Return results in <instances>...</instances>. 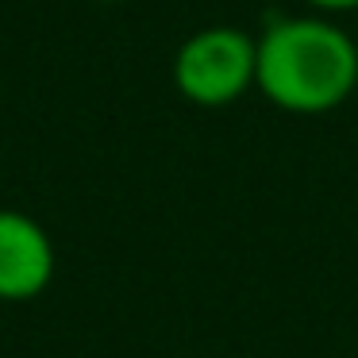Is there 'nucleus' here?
I'll use <instances>...</instances> for the list:
<instances>
[{
	"label": "nucleus",
	"mask_w": 358,
	"mask_h": 358,
	"mask_svg": "<svg viewBox=\"0 0 358 358\" xmlns=\"http://www.w3.org/2000/svg\"><path fill=\"white\" fill-rule=\"evenodd\" d=\"M255 89L289 116H324L358 89V43L331 16H278L258 35Z\"/></svg>",
	"instance_id": "1"
},
{
	"label": "nucleus",
	"mask_w": 358,
	"mask_h": 358,
	"mask_svg": "<svg viewBox=\"0 0 358 358\" xmlns=\"http://www.w3.org/2000/svg\"><path fill=\"white\" fill-rule=\"evenodd\" d=\"M258 35L235 24L193 31L173 55V85L196 108H227L255 89Z\"/></svg>",
	"instance_id": "2"
},
{
	"label": "nucleus",
	"mask_w": 358,
	"mask_h": 358,
	"mask_svg": "<svg viewBox=\"0 0 358 358\" xmlns=\"http://www.w3.org/2000/svg\"><path fill=\"white\" fill-rule=\"evenodd\" d=\"M55 278V247L39 220L0 208V301H31Z\"/></svg>",
	"instance_id": "3"
},
{
	"label": "nucleus",
	"mask_w": 358,
	"mask_h": 358,
	"mask_svg": "<svg viewBox=\"0 0 358 358\" xmlns=\"http://www.w3.org/2000/svg\"><path fill=\"white\" fill-rule=\"evenodd\" d=\"M308 12H316V16H347V12H358V0H301Z\"/></svg>",
	"instance_id": "4"
},
{
	"label": "nucleus",
	"mask_w": 358,
	"mask_h": 358,
	"mask_svg": "<svg viewBox=\"0 0 358 358\" xmlns=\"http://www.w3.org/2000/svg\"><path fill=\"white\" fill-rule=\"evenodd\" d=\"M96 4H124V0H96Z\"/></svg>",
	"instance_id": "5"
}]
</instances>
